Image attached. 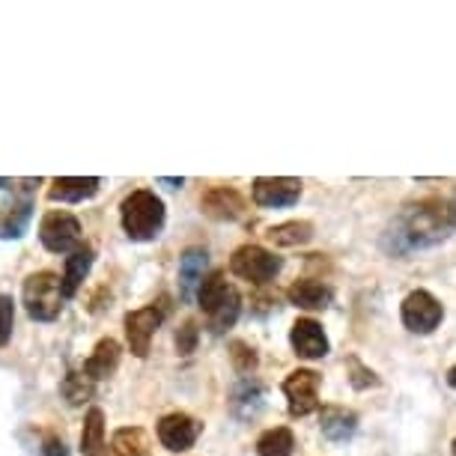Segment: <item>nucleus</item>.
I'll use <instances>...</instances> for the list:
<instances>
[{
	"label": "nucleus",
	"instance_id": "15",
	"mask_svg": "<svg viewBox=\"0 0 456 456\" xmlns=\"http://www.w3.org/2000/svg\"><path fill=\"white\" fill-rule=\"evenodd\" d=\"M99 191V179L96 176H63V179H54L51 185L48 197L51 200H60V203H81L87 200Z\"/></svg>",
	"mask_w": 456,
	"mask_h": 456
},
{
	"label": "nucleus",
	"instance_id": "7",
	"mask_svg": "<svg viewBox=\"0 0 456 456\" xmlns=\"http://www.w3.org/2000/svg\"><path fill=\"white\" fill-rule=\"evenodd\" d=\"M283 394L289 403L292 418H305L320 409V373L314 370H296L283 379Z\"/></svg>",
	"mask_w": 456,
	"mask_h": 456
},
{
	"label": "nucleus",
	"instance_id": "4",
	"mask_svg": "<svg viewBox=\"0 0 456 456\" xmlns=\"http://www.w3.org/2000/svg\"><path fill=\"white\" fill-rule=\"evenodd\" d=\"M24 307L37 322L57 320L63 311V289L54 272H37L24 281Z\"/></svg>",
	"mask_w": 456,
	"mask_h": 456
},
{
	"label": "nucleus",
	"instance_id": "1",
	"mask_svg": "<svg viewBox=\"0 0 456 456\" xmlns=\"http://www.w3.org/2000/svg\"><path fill=\"white\" fill-rule=\"evenodd\" d=\"M456 233V200L451 197H427L409 203L385 233V248L391 254H411L418 248H433Z\"/></svg>",
	"mask_w": 456,
	"mask_h": 456
},
{
	"label": "nucleus",
	"instance_id": "18",
	"mask_svg": "<svg viewBox=\"0 0 456 456\" xmlns=\"http://www.w3.org/2000/svg\"><path fill=\"white\" fill-rule=\"evenodd\" d=\"M117 367H119V343L114 338H105V340H99L96 352H93L90 361L84 364V373H87L93 382H96V379L114 376Z\"/></svg>",
	"mask_w": 456,
	"mask_h": 456
},
{
	"label": "nucleus",
	"instance_id": "12",
	"mask_svg": "<svg viewBox=\"0 0 456 456\" xmlns=\"http://www.w3.org/2000/svg\"><path fill=\"white\" fill-rule=\"evenodd\" d=\"M289 343L298 358L320 361L329 355V338H325L322 325L316 320H298L289 331Z\"/></svg>",
	"mask_w": 456,
	"mask_h": 456
},
{
	"label": "nucleus",
	"instance_id": "11",
	"mask_svg": "<svg viewBox=\"0 0 456 456\" xmlns=\"http://www.w3.org/2000/svg\"><path fill=\"white\" fill-rule=\"evenodd\" d=\"M200 433H203V424H197L194 418L183 415V411L161 418V424H159L161 444H165L167 451H176V453L188 451V447H191L197 438H200Z\"/></svg>",
	"mask_w": 456,
	"mask_h": 456
},
{
	"label": "nucleus",
	"instance_id": "26",
	"mask_svg": "<svg viewBox=\"0 0 456 456\" xmlns=\"http://www.w3.org/2000/svg\"><path fill=\"white\" fill-rule=\"evenodd\" d=\"M12 322H15V307L10 296H0V346H6L12 338Z\"/></svg>",
	"mask_w": 456,
	"mask_h": 456
},
{
	"label": "nucleus",
	"instance_id": "14",
	"mask_svg": "<svg viewBox=\"0 0 456 456\" xmlns=\"http://www.w3.org/2000/svg\"><path fill=\"white\" fill-rule=\"evenodd\" d=\"M206 263H209V256H206L203 248H188L183 254V260H179V292H183V301L194 298V289L203 281Z\"/></svg>",
	"mask_w": 456,
	"mask_h": 456
},
{
	"label": "nucleus",
	"instance_id": "20",
	"mask_svg": "<svg viewBox=\"0 0 456 456\" xmlns=\"http://www.w3.org/2000/svg\"><path fill=\"white\" fill-rule=\"evenodd\" d=\"M30 215H33L30 197H24V200L6 206L4 215H0V239H21L24 233H28Z\"/></svg>",
	"mask_w": 456,
	"mask_h": 456
},
{
	"label": "nucleus",
	"instance_id": "32",
	"mask_svg": "<svg viewBox=\"0 0 456 456\" xmlns=\"http://www.w3.org/2000/svg\"><path fill=\"white\" fill-rule=\"evenodd\" d=\"M447 382H451V388L456 391V367H451V373H447Z\"/></svg>",
	"mask_w": 456,
	"mask_h": 456
},
{
	"label": "nucleus",
	"instance_id": "16",
	"mask_svg": "<svg viewBox=\"0 0 456 456\" xmlns=\"http://www.w3.org/2000/svg\"><path fill=\"white\" fill-rule=\"evenodd\" d=\"M287 298L296 307H305V311H322V307L331 305V289L320 281H296L287 289Z\"/></svg>",
	"mask_w": 456,
	"mask_h": 456
},
{
	"label": "nucleus",
	"instance_id": "33",
	"mask_svg": "<svg viewBox=\"0 0 456 456\" xmlns=\"http://www.w3.org/2000/svg\"><path fill=\"white\" fill-rule=\"evenodd\" d=\"M453 456H456V442H453Z\"/></svg>",
	"mask_w": 456,
	"mask_h": 456
},
{
	"label": "nucleus",
	"instance_id": "24",
	"mask_svg": "<svg viewBox=\"0 0 456 456\" xmlns=\"http://www.w3.org/2000/svg\"><path fill=\"white\" fill-rule=\"evenodd\" d=\"M292 447H296V438L287 427H274L269 433L260 436V442H256V453L260 456H289Z\"/></svg>",
	"mask_w": 456,
	"mask_h": 456
},
{
	"label": "nucleus",
	"instance_id": "25",
	"mask_svg": "<svg viewBox=\"0 0 456 456\" xmlns=\"http://www.w3.org/2000/svg\"><path fill=\"white\" fill-rule=\"evenodd\" d=\"M63 397L72 403V406H81V403H87L93 397V379L84 373H78V370H69L66 379H63Z\"/></svg>",
	"mask_w": 456,
	"mask_h": 456
},
{
	"label": "nucleus",
	"instance_id": "27",
	"mask_svg": "<svg viewBox=\"0 0 456 456\" xmlns=\"http://www.w3.org/2000/svg\"><path fill=\"white\" fill-rule=\"evenodd\" d=\"M349 370H352V385H355V388H376L379 385V376L373 373V370H367V367H361V361H355L352 358L349 361Z\"/></svg>",
	"mask_w": 456,
	"mask_h": 456
},
{
	"label": "nucleus",
	"instance_id": "3",
	"mask_svg": "<svg viewBox=\"0 0 456 456\" xmlns=\"http://www.w3.org/2000/svg\"><path fill=\"white\" fill-rule=\"evenodd\" d=\"M123 227L132 242H152L165 227V203L152 191H134L123 200Z\"/></svg>",
	"mask_w": 456,
	"mask_h": 456
},
{
	"label": "nucleus",
	"instance_id": "22",
	"mask_svg": "<svg viewBox=\"0 0 456 456\" xmlns=\"http://www.w3.org/2000/svg\"><path fill=\"white\" fill-rule=\"evenodd\" d=\"M269 239L281 248H296V245H307L314 239V224L307 221H287L278 224V227L269 230Z\"/></svg>",
	"mask_w": 456,
	"mask_h": 456
},
{
	"label": "nucleus",
	"instance_id": "10",
	"mask_svg": "<svg viewBox=\"0 0 456 456\" xmlns=\"http://www.w3.org/2000/svg\"><path fill=\"white\" fill-rule=\"evenodd\" d=\"M301 197V183L289 176H260L254 183V203L265 209H278V206H292Z\"/></svg>",
	"mask_w": 456,
	"mask_h": 456
},
{
	"label": "nucleus",
	"instance_id": "28",
	"mask_svg": "<svg viewBox=\"0 0 456 456\" xmlns=\"http://www.w3.org/2000/svg\"><path fill=\"white\" fill-rule=\"evenodd\" d=\"M197 338H200V331H197L194 322H185L183 329L176 334V349L183 352V355H191L194 346H197Z\"/></svg>",
	"mask_w": 456,
	"mask_h": 456
},
{
	"label": "nucleus",
	"instance_id": "29",
	"mask_svg": "<svg viewBox=\"0 0 456 456\" xmlns=\"http://www.w3.org/2000/svg\"><path fill=\"white\" fill-rule=\"evenodd\" d=\"M233 352H236V364H239V370H242V373H245V370H254V364H256V355H254L251 349L245 346V343H236Z\"/></svg>",
	"mask_w": 456,
	"mask_h": 456
},
{
	"label": "nucleus",
	"instance_id": "31",
	"mask_svg": "<svg viewBox=\"0 0 456 456\" xmlns=\"http://www.w3.org/2000/svg\"><path fill=\"white\" fill-rule=\"evenodd\" d=\"M159 183H161V185H167V188H179V185H183V179H165V176H161Z\"/></svg>",
	"mask_w": 456,
	"mask_h": 456
},
{
	"label": "nucleus",
	"instance_id": "23",
	"mask_svg": "<svg viewBox=\"0 0 456 456\" xmlns=\"http://www.w3.org/2000/svg\"><path fill=\"white\" fill-rule=\"evenodd\" d=\"M110 453L114 456H150V442H146L143 429L137 427H126L119 429L110 442Z\"/></svg>",
	"mask_w": 456,
	"mask_h": 456
},
{
	"label": "nucleus",
	"instance_id": "8",
	"mask_svg": "<svg viewBox=\"0 0 456 456\" xmlns=\"http://www.w3.org/2000/svg\"><path fill=\"white\" fill-rule=\"evenodd\" d=\"M39 239L48 251L54 254H66L78 245L81 239V224L78 218H72L69 212H51L39 227Z\"/></svg>",
	"mask_w": 456,
	"mask_h": 456
},
{
	"label": "nucleus",
	"instance_id": "19",
	"mask_svg": "<svg viewBox=\"0 0 456 456\" xmlns=\"http://www.w3.org/2000/svg\"><path fill=\"white\" fill-rule=\"evenodd\" d=\"M90 265H93V248H87V245H84V248H75L72 256H66V274H63V281H60L63 298H72L75 292H78L81 281L87 278Z\"/></svg>",
	"mask_w": 456,
	"mask_h": 456
},
{
	"label": "nucleus",
	"instance_id": "5",
	"mask_svg": "<svg viewBox=\"0 0 456 456\" xmlns=\"http://www.w3.org/2000/svg\"><path fill=\"white\" fill-rule=\"evenodd\" d=\"M283 260L281 256L269 254L265 248L260 245H245L239 248L233 254V260H230V269L233 274H239L242 281H251V283H269L278 278Z\"/></svg>",
	"mask_w": 456,
	"mask_h": 456
},
{
	"label": "nucleus",
	"instance_id": "6",
	"mask_svg": "<svg viewBox=\"0 0 456 456\" xmlns=\"http://www.w3.org/2000/svg\"><path fill=\"white\" fill-rule=\"evenodd\" d=\"M400 316H403V325H406L409 331L433 334L444 320V307L438 305V298L429 296L427 289H418V292H411V296H406Z\"/></svg>",
	"mask_w": 456,
	"mask_h": 456
},
{
	"label": "nucleus",
	"instance_id": "9",
	"mask_svg": "<svg viewBox=\"0 0 456 456\" xmlns=\"http://www.w3.org/2000/svg\"><path fill=\"white\" fill-rule=\"evenodd\" d=\"M161 320H165V314H161L159 307H141V311L126 316V338L137 358L150 355V343L156 338Z\"/></svg>",
	"mask_w": 456,
	"mask_h": 456
},
{
	"label": "nucleus",
	"instance_id": "13",
	"mask_svg": "<svg viewBox=\"0 0 456 456\" xmlns=\"http://www.w3.org/2000/svg\"><path fill=\"white\" fill-rule=\"evenodd\" d=\"M203 212L215 221H236L245 212V200L236 188H212L203 197Z\"/></svg>",
	"mask_w": 456,
	"mask_h": 456
},
{
	"label": "nucleus",
	"instance_id": "2",
	"mask_svg": "<svg viewBox=\"0 0 456 456\" xmlns=\"http://www.w3.org/2000/svg\"><path fill=\"white\" fill-rule=\"evenodd\" d=\"M197 301H200L206 320H209L212 334H224L239 320V311H242V296H239L236 287H230L224 281L221 272H212L209 278L200 281L197 287Z\"/></svg>",
	"mask_w": 456,
	"mask_h": 456
},
{
	"label": "nucleus",
	"instance_id": "30",
	"mask_svg": "<svg viewBox=\"0 0 456 456\" xmlns=\"http://www.w3.org/2000/svg\"><path fill=\"white\" fill-rule=\"evenodd\" d=\"M42 456H69L66 444H63V438L48 436L45 442H42Z\"/></svg>",
	"mask_w": 456,
	"mask_h": 456
},
{
	"label": "nucleus",
	"instance_id": "17",
	"mask_svg": "<svg viewBox=\"0 0 456 456\" xmlns=\"http://www.w3.org/2000/svg\"><path fill=\"white\" fill-rule=\"evenodd\" d=\"M322 436L329 442H349L358 429V415L355 411H346V409H338V406H329L322 409Z\"/></svg>",
	"mask_w": 456,
	"mask_h": 456
},
{
	"label": "nucleus",
	"instance_id": "21",
	"mask_svg": "<svg viewBox=\"0 0 456 456\" xmlns=\"http://www.w3.org/2000/svg\"><path fill=\"white\" fill-rule=\"evenodd\" d=\"M102 451H105V415H102V409H90L81 433V453L99 456Z\"/></svg>",
	"mask_w": 456,
	"mask_h": 456
}]
</instances>
